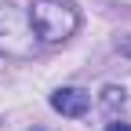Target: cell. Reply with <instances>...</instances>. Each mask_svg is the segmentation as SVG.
<instances>
[{
  "instance_id": "cell-1",
  "label": "cell",
  "mask_w": 131,
  "mask_h": 131,
  "mask_svg": "<svg viewBox=\"0 0 131 131\" xmlns=\"http://www.w3.org/2000/svg\"><path fill=\"white\" fill-rule=\"evenodd\" d=\"M29 26H33V37H40L44 44H58V40L77 33L80 15L69 0H33Z\"/></svg>"
},
{
  "instance_id": "cell-2",
  "label": "cell",
  "mask_w": 131,
  "mask_h": 131,
  "mask_svg": "<svg viewBox=\"0 0 131 131\" xmlns=\"http://www.w3.org/2000/svg\"><path fill=\"white\" fill-rule=\"evenodd\" d=\"M33 47H37V40H33L29 18L11 4V0H0V55L29 58Z\"/></svg>"
},
{
  "instance_id": "cell-3",
  "label": "cell",
  "mask_w": 131,
  "mask_h": 131,
  "mask_svg": "<svg viewBox=\"0 0 131 131\" xmlns=\"http://www.w3.org/2000/svg\"><path fill=\"white\" fill-rule=\"evenodd\" d=\"M51 106L62 113V117H84L88 106H91V95L80 91V88H62L51 95Z\"/></svg>"
},
{
  "instance_id": "cell-4",
  "label": "cell",
  "mask_w": 131,
  "mask_h": 131,
  "mask_svg": "<svg viewBox=\"0 0 131 131\" xmlns=\"http://www.w3.org/2000/svg\"><path fill=\"white\" fill-rule=\"evenodd\" d=\"M106 109H117V106H124V91H117V88H106Z\"/></svg>"
},
{
  "instance_id": "cell-5",
  "label": "cell",
  "mask_w": 131,
  "mask_h": 131,
  "mask_svg": "<svg viewBox=\"0 0 131 131\" xmlns=\"http://www.w3.org/2000/svg\"><path fill=\"white\" fill-rule=\"evenodd\" d=\"M106 131H131V127H127V124H124V120H113V124H109V127H106Z\"/></svg>"
}]
</instances>
